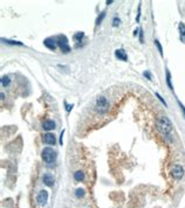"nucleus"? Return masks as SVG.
I'll return each mask as SVG.
<instances>
[{
  "label": "nucleus",
  "mask_w": 185,
  "mask_h": 208,
  "mask_svg": "<svg viewBox=\"0 0 185 208\" xmlns=\"http://www.w3.org/2000/svg\"><path fill=\"white\" fill-rule=\"evenodd\" d=\"M108 107H109V102L108 99L104 97V96H100L96 101V108L100 112H106L108 110Z\"/></svg>",
  "instance_id": "nucleus-3"
},
{
  "label": "nucleus",
  "mask_w": 185,
  "mask_h": 208,
  "mask_svg": "<svg viewBox=\"0 0 185 208\" xmlns=\"http://www.w3.org/2000/svg\"><path fill=\"white\" fill-rule=\"evenodd\" d=\"M115 55L117 59H119V60H122V61H127V60H128V56H127L124 49H117L115 51Z\"/></svg>",
  "instance_id": "nucleus-11"
},
{
  "label": "nucleus",
  "mask_w": 185,
  "mask_h": 208,
  "mask_svg": "<svg viewBox=\"0 0 185 208\" xmlns=\"http://www.w3.org/2000/svg\"><path fill=\"white\" fill-rule=\"evenodd\" d=\"M84 195V191L82 189V188H77L76 189V196L77 198H81V196H83Z\"/></svg>",
  "instance_id": "nucleus-18"
},
{
  "label": "nucleus",
  "mask_w": 185,
  "mask_h": 208,
  "mask_svg": "<svg viewBox=\"0 0 185 208\" xmlns=\"http://www.w3.org/2000/svg\"><path fill=\"white\" fill-rule=\"evenodd\" d=\"M9 82H11V81H9V77H8V76H4V77L1 78V86H2V87H7V86L9 84Z\"/></svg>",
  "instance_id": "nucleus-15"
},
{
  "label": "nucleus",
  "mask_w": 185,
  "mask_h": 208,
  "mask_svg": "<svg viewBox=\"0 0 185 208\" xmlns=\"http://www.w3.org/2000/svg\"><path fill=\"white\" fill-rule=\"evenodd\" d=\"M139 41L143 43L144 42V39H143V30L142 29H139Z\"/></svg>",
  "instance_id": "nucleus-23"
},
{
  "label": "nucleus",
  "mask_w": 185,
  "mask_h": 208,
  "mask_svg": "<svg viewBox=\"0 0 185 208\" xmlns=\"http://www.w3.org/2000/svg\"><path fill=\"white\" fill-rule=\"evenodd\" d=\"M104 15H106V13H104V12H102V13H101V17H98V18H97V20H96V25H98V23L102 21V19L104 18Z\"/></svg>",
  "instance_id": "nucleus-20"
},
{
  "label": "nucleus",
  "mask_w": 185,
  "mask_h": 208,
  "mask_svg": "<svg viewBox=\"0 0 185 208\" xmlns=\"http://www.w3.org/2000/svg\"><path fill=\"white\" fill-rule=\"evenodd\" d=\"M155 45H156V46H157V48H158V51H160V54H161V55L163 56V48H162V45L160 43V41H158L157 39L155 40Z\"/></svg>",
  "instance_id": "nucleus-17"
},
{
  "label": "nucleus",
  "mask_w": 185,
  "mask_h": 208,
  "mask_svg": "<svg viewBox=\"0 0 185 208\" xmlns=\"http://www.w3.org/2000/svg\"><path fill=\"white\" fill-rule=\"evenodd\" d=\"M178 28H179V33H181V41L185 43V25L181 22L178 25Z\"/></svg>",
  "instance_id": "nucleus-12"
},
{
  "label": "nucleus",
  "mask_w": 185,
  "mask_h": 208,
  "mask_svg": "<svg viewBox=\"0 0 185 208\" xmlns=\"http://www.w3.org/2000/svg\"><path fill=\"white\" fill-rule=\"evenodd\" d=\"M42 180H44V184L46 186H48V187H52V186L54 185V178L50 174H45L44 178H42Z\"/></svg>",
  "instance_id": "nucleus-10"
},
{
  "label": "nucleus",
  "mask_w": 185,
  "mask_h": 208,
  "mask_svg": "<svg viewBox=\"0 0 185 208\" xmlns=\"http://www.w3.org/2000/svg\"><path fill=\"white\" fill-rule=\"evenodd\" d=\"M178 104H179V107H181V109H182V111L184 112V115H185V108H184V105L181 103V102H178Z\"/></svg>",
  "instance_id": "nucleus-26"
},
{
  "label": "nucleus",
  "mask_w": 185,
  "mask_h": 208,
  "mask_svg": "<svg viewBox=\"0 0 185 208\" xmlns=\"http://www.w3.org/2000/svg\"><path fill=\"white\" fill-rule=\"evenodd\" d=\"M143 75H144L148 80H151V74H150V71H144V72H143Z\"/></svg>",
  "instance_id": "nucleus-22"
},
{
  "label": "nucleus",
  "mask_w": 185,
  "mask_h": 208,
  "mask_svg": "<svg viewBox=\"0 0 185 208\" xmlns=\"http://www.w3.org/2000/svg\"><path fill=\"white\" fill-rule=\"evenodd\" d=\"M156 96H157V97H158V99H160V101H161V102H162L163 104H164V105H165V107H166V102H165V101H164V99H163L162 97H161V96H160V93H156Z\"/></svg>",
  "instance_id": "nucleus-24"
},
{
  "label": "nucleus",
  "mask_w": 185,
  "mask_h": 208,
  "mask_svg": "<svg viewBox=\"0 0 185 208\" xmlns=\"http://www.w3.org/2000/svg\"><path fill=\"white\" fill-rule=\"evenodd\" d=\"M42 128L46 130V131H52L55 129V122L54 120H50V119H47L42 123Z\"/></svg>",
  "instance_id": "nucleus-7"
},
{
  "label": "nucleus",
  "mask_w": 185,
  "mask_h": 208,
  "mask_svg": "<svg viewBox=\"0 0 185 208\" xmlns=\"http://www.w3.org/2000/svg\"><path fill=\"white\" fill-rule=\"evenodd\" d=\"M166 82H168V86L171 90H173V87H172V83H171V74L169 70H166Z\"/></svg>",
  "instance_id": "nucleus-14"
},
{
  "label": "nucleus",
  "mask_w": 185,
  "mask_h": 208,
  "mask_svg": "<svg viewBox=\"0 0 185 208\" xmlns=\"http://www.w3.org/2000/svg\"><path fill=\"white\" fill-rule=\"evenodd\" d=\"M44 140L48 145H54L56 143V138H55L54 133H46L45 137H44Z\"/></svg>",
  "instance_id": "nucleus-8"
},
{
  "label": "nucleus",
  "mask_w": 185,
  "mask_h": 208,
  "mask_svg": "<svg viewBox=\"0 0 185 208\" xmlns=\"http://www.w3.org/2000/svg\"><path fill=\"white\" fill-rule=\"evenodd\" d=\"M65 105H66V110H67V112H69L70 110L73 109V104H67V103L65 102Z\"/></svg>",
  "instance_id": "nucleus-21"
},
{
  "label": "nucleus",
  "mask_w": 185,
  "mask_h": 208,
  "mask_svg": "<svg viewBox=\"0 0 185 208\" xmlns=\"http://www.w3.org/2000/svg\"><path fill=\"white\" fill-rule=\"evenodd\" d=\"M157 126H158V130L162 132L163 135H165V136H168L171 132V130H172V123H171V120L168 117H164V116L160 118V120L157 123Z\"/></svg>",
  "instance_id": "nucleus-1"
},
{
  "label": "nucleus",
  "mask_w": 185,
  "mask_h": 208,
  "mask_svg": "<svg viewBox=\"0 0 185 208\" xmlns=\"http://www.w3.org/2000/svg\"><path fill=\"white\" fill-rule=\"evenodd\" d=\"M41 156H42V160L46 164H52L56 159V151H54L50 147H46V149H44Z\"/></svg>",
  "instance_id": "nucleus-2"
},
{
  "label": "nucleus",
  "mask_w": 185,
  "mask_h": 208,
  "mask_svg": "<svg viewBox=\"0 0 185 208\" xmlns=\"http://www.w3.org/2000/svg\"><path fill=\"white\" fill-rule=\"evenodd\" d=\"M74 178H75L76 181H81V180L84 179V173H83L82 171H76V172L74 173Z\"/></svg>",
  "instance_id": "nucleus-13"
},
{
  "label": "nucleus",
  "mask_w": 185,
  "mask_h": 208,
  "mask_svg": "<svg viewBox=\"0 0 185 208\" xmlns=\"http://www.w3.org/2000/svg\"><path fill=\"white\" fill-rule=\"evenodd\" d=\"M117 25H119V19L118 18H114V22H113V26L116 27Z\"/></svg>",
  "instance_id": "nucleus-25"
},
{
  "label": "nucleus",
  "mask_w": 185,
  "mask_h": 208,
  "mask_svg": "<svg viewBox=\"0 0 185 208\" xmlns=\"http://www.w3.org/2000/svg\"><path fill=\"white\" fill-rule=\"evenodd\" d=\"M47 200H48V193L47 191H41L39 194H38V202L40 206H45L47 204Z\"/></svg>",
  "instance_id": "nucleus-6"
},
{
  "label": "nucleus",
  "mask_w": 185,
  "mask_h": 208,
  "mask_svg": "<svg viewBox=\"0 0 185 208\" xmlns=\"http://www.w3.org/2000/svg\"><path fill=\"white\" fill-rule=\"evenodd\" d=\"M2 41H4V42H7V43H11V45H19V46H23L21 42H17V41H9V40H5V39H2Z\"/></svg>",
  "instance_id": "nucleus-19"
},
{
  "label": "nucleus",
  "mask_w": 185,
  "mask_h": 208,
  "mask_svg": "<svg viewBox=\"0 0 185 208\" xmlns=\"http://www.w3.org/2000/svg\"><path fill=\"white\" fill-rule=\"evenodd\" d=\"M44 43H45V46L48 47L49 49H55V48H56V45H58V41L49 38V39H46V40L44 41Z\"/></svg>",
  "instance_id": "nucleus-9"
},
{
  "label": "nucleus",
  "mask_w": 185,
  "mask_h": 208,
  "mask_svg": "<svg viewBox=\"0 0 185 208\" xmlns=\"http://www.w3.org/2000/svg\"><path fill=\"white\" fill-rule=\"evenodd\" d=\"M63 133H65V131H62L61 132V135H60V144L62 145V139H63Z\"/></svg>",
  "instance_id": "nucleus-27"
},
{
  "label": "nucleus",
  "mask_w": 185,
  "mask_h": 208,
  "mask_svg": "<svg viewBox=\"0 0 185 208\" xmlns=\"http://www.w3.org/2000/svg\"><path fill=\"white\" fill-rule=\"evenodd\" d=\"M58 45H59V47L61 48V50H62L63 53H69L70 51V47H69V45H68V40H67V38H66L65 35H61V36L59 38Z\"/></svg>",
  "instance_id": "nucleus-5"
},
{
  "label": "nucleus",
  "mask_w": 185,
  "mask_h": 208,
  "mask_svg": "<svg viewBox=\"0 0 185 208\" xmlns=\"http://www.w3.org/2000/svg\"><path fill=\"white\" fill-rule=\"evenodd\" d=\"M83 36H84V34H83L82 32H79V33H76V34L74 35V40H75V41H81Z\"/></svg>",
  "instance_id": "nucleus-16"
},
{
  "label": "nucleus",
  "mask_w": 185,
  "mask_h": 208,
  "mask_svg": "<svg viewBox=\"0 0 185 208\" xmlns=\"http://www.w3.org/2000/svg\"><path fill=\"white\" fill-rule=\"evenodd\" d=\"M171 173H172V177L177 180H181L184 175V170L181 165H175L172 168H171Z\"/></svg>",
  "instance_id": "nucleus-4"
}]
</instances>
